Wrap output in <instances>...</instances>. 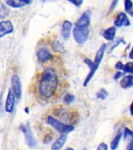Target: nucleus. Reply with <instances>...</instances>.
Returning <instances> with one entry per match:
<instances>
[{"mask_svg":"<svg viewBox=\"0 0 133 150\" xmlns=\"http://www.w3.org/2000/svg\"><path fill=\"white\" fill-rule=\"evenodd\" d=\"M58 84L57 74L52 68L45 69L39 83L40 95L42 98H50L55 93Z\"/></svg>","mask_w":133,"mask_h":150,"instance_id":"nucleus-1","label":"nucleus"},{"mask_svg":"<svg viewBox=\"0 0 133 150\" xmlns=\"http://www.w3.org/2000/svg\"><path fill=\"white\" fill-rule=\"evenodd\" d=\"M47 123L51 126L55 130L59 132L62 134H66L68 133H70L71 131L74 130V126L71 124H64L60 120L55 119V117L48 116L47 118Z\"/></svg>","mask_w":133,"mask_h":150,"instance_id":"nucleus-2","label":"nucleus"},{"mask_svg":"<svg viewBox=\"0 0 133 150\" xmlns=\"http://www.w3.org/2000/svg\"><path fill=\"white\" fill-rule=\"evenodd\" d=\"M89 35H90L89 26H75V28L73 29V37L77 44H85L88 39Z\"/></svg>","mask_w":133,"mask_h":150,"instance_id":"nucleus-3","label":"nucleus"},{"mask_svg":"<svg viewBox=\"0 0 133 150\" xmlns=\"http://www.w3.org/2000/svg\"><path fill=\"white\" fill-rule=\"evenodd\" d=\"M20 129L22 132L23 133L24 138H25L26 144L27 145L28 147L34 149L37 146V142L35 139L34 134L32 132L31 127L29 125V124H22L20 127Z\"/></svg>","mask_w":133,"mask_h":150,"instance_id":"nucleus-4","label":"nucleus"},{"mask_svg":"<svg viewBox=\"0 0 133 150\" xmlns=\"http://www.w3.org/2000/svg\"><path fill=\"white\" fill-rule=\"evenodd\" d=\"M84 62H85V63H86V65L88 66L89 69H90V72H89V74H87V76H86V77L85 78L83 82V86L86 87L89 84V83H90V81H91V79L93 78V76H94L96 71L97 70L98 67H99V66L100 65H98L97 63H96L94 61L91 60L89 58L85 59H84Z\"/></svg>","mask_w":133,"mask_h":150,"instance_id":"nucleus-5","label":"nucleus"},{"mask_svg":"<svg viewBox=\"0 0 133 150\" xmlns=\"http://www.w3.org/2000/svg\"><path fill=\"white\" fill-rule=\"evenodd\" d=\"M11 85L16 99H20L22 97V84L20 78L17 74H14L11 77Z\"/></svg>","mask_w":133,"mask_h":150,"instance_id":"nucleus-6","label":"nucleus"},{"mask_svg":"<svg viewBox=\"0 0 133 150\" xmlns=\"http://www.w3.org/2000/svg\"><path fill=\"white\" fill-rule=\"evenodd\" d=\"M15 98H16L13 91V89H9V91H8L6 99V103H5V110H6V112H9V113H12L13 112L14 105H15Z\"/></svg>","mask_w":133,"mask_h":150,"instance_id":"nucleus-7","label":"nucleus"},{"mask_svg":"<svg viewBox=\"0 0 133 150\" xmlns=\"http://www.w3.org/2000/svg\"><path fill=\"white\" fill-rule=\"evenodd\" d=\"M14 28L11 21H2L0 22V38L13 32Z\"/></svg>","mask_w":133,"mask_h":150,"instance_id":"nucleus-8","label":"nucleus"},{"mask_svg":"<svg viewBox=\"0 0 133 150\" xmlns=\"http://www.w3.org/2000/svg\"><path fill=\"white\" fill-rule=\"evenodd\" d=\"M37 57L40 63H46L48 61L51 60L53 56L48 49H41L37 51Z\"/></svg>","mask_w":133,"mask_h":150,"instance_id":"nucleus-9","label":"nucleus"},{"mask_svg":"<svg viewBox=\"0 0 133 150\" xmlns=\"http://www.w3.org/2000/svg\"><path fill=\"white\" fill-rule=\"evenodd\" d=\"M114 25L118 28H121V27H128L131 25L129 19L125 13H120L118 16H117V19L114 21Z\"/></svg>","mask_w":133,"mask_h":150,"instance_id":"nucleus-10","label":"nucleus"},{"mask_svg":"<svg viewBox=\"0 0 133 150\" xmlns=\"http://www.w3.org/2000/svg\"><path fill=\"white\" fill-rule=\"evenodd\" d=\"M72 23L69 21H65L63 22L62 26V36L64 39H68L71 34V30H72Z\"/></svg>","mask_w":133,"mask_h":150,"instance_id":"nucleus-11","label":"nucleus"},{"mask_svg":"<svg viewBox=\"0 0 133 150\" xmlns=\"http://www.w3.org/2000/svg\"><path fill=\"white\" fill-rule=\"evenodd\" d=\"M90 17H91V13L90 10L86 11L85 13H83L80 18L78 20L76 25H80V26H89L90 23Z\"/></svg>","mask_w":133,"mask_h":150,"instance_id":"nucleus-12","label":"nucleus"},{"mask_svg":"<svg viewBox=\"0 0 133 150\" xmlns=\"http://www.w3.org/2000/svg\"><path fill=\"white\" fill-rule=\"evenodd\" d=\"M67 140L66 134H62L51 145V150H61Z\"/></svg>","mask_w":133,"mask_h":150,"instance_id":"nucleus-13","label":"nucleus"},{"mask_svg":"<svg viewBox=\"0 0 133 150\" xmlns=\"http://www.w3.org/2000/svg\"><path fill=\"white\" fill-rule=\"evenodd\" d=\"M116 28L115 27H110L107 29L104 30L102 35L105 39L107 41H113L116 35Z\"/></svg>","mask_w":133,"mask_h":150,"instance_id":"nucleus-14","label":"nucleus"},{"mask_svg":"<svg viewBox=\"0 0 133 150\" xmlns=\"http://www.w3.org/2000/svg\"><path fill=\"white\" fill-rule=\"evenodd\" d=\"M106 49H107V45L103 44L99 48V49L97 52V53L95 55V58H94V62L96 63H97L98 65H100L101 61L103 59V57H104V52L106 51Z\"/></svg>","mask_w":133,"mask_h":150,"instance_id":"nucleus-15","label":"nucleus"},{"mask_svg":"<svg viewBox=\"0 0 133 150\" xmlns=\"http://www.w3.org/2000/svg\"><path fill=\"white\" fill-rule=\"evenodd\" d=\"M121 87L124 89L129 88L133 86V75H128L122 78L120 82Z\"/></svg>","mask_w":133,"mask_h":150,"instance_id":"nucleus-16","label":"nucleus"},{"mask_svg":"<svg viewBox=\"0 0 133 150\" xmlns=\"http://www.w3.org/2000/svg\"><path fill=\"white\" fill-rule=\"evenodd\" d=\"M123 137L125 141H126L128 144V148L133 145V131H131L128 127H125L123 131Z\"/></svg>","mask_w":133,"mask_h":150,"instance_id":"nucleus-17","label":"nucleus"},{"mask_svg":"<svg viewBox=\"0 0 133 150\" xmlns=\"http://www.w3.org/2000/svg\"><path fill=\"white\" fill-rule=\"evenodd\" d=\"M5 1L8 6L13 8H20L27 4L26 0H5Z\"/></svg>","mask_w":133,"mask_h":150,"instance_id":"nucleus-18","label":"nucleus"},{"mask_svg":"<svg viewBox=\"0 0 133 150\" xmlns=\"http://www.w3.org/2000/svg\"><path fill=\"white\" fill-rule=\"evenodd\" d=\"M122 132L121 131H119L118 133L117 134L116 136L114 137V139L112 140V142H111V150H116L117 148L118 147L119 143H120V141H121V138H122Z\"/></svg>","mask_w":133,"mask_h":150,"instance_id":"nucleus-19","label":"nucleus"},{"mask_svg":"<svg viewBox=\"0 0 133 150\" xmlns=\"http://www.w3.org/2000/svg\"><path fill=\"white\" fill-rule=\"evenodd\" d=\"M108 96V91L105 90L104 88H101L100 91L97 93V98L100 99V100H104Z\"/></svg>","mask_w":133,"mask_h":150,"instance_id":"nucleus-20","label":"nucleus"},{"mask_svg":"<svg viewBox=\"0 0 133 150\" xmlns=\"http://www.w3.org/2000/svg\"><path fill=\"white\" fill-rule=\"evenodd\" d=\"M123 72L133 74V62H128L124 65Z\"/></svg>","mask_w":133,"mask_h":150,"instance_id":"nucleus-21","label":"nucleus"},{"mask_svg":"<svg viewBox=\"0 0 133 150\" xmlns=\"http://www.w3.org/2000/svg\"><path fill=\"white\" fill-rule=\"evenodd\" d=\"M125 3V9L127 13H130L133 8V2L132 0H124Z\"/></svg>","mask_w":133,"mask_h":150,"instance_id":"nucleus-22","label":"nucleus"},{"mask_svg":"<svg viewBox=\"0 0 133 150\" xmlns=\"http://www.w3.org/2000/svg\"><path fill=\"white\" fill-rule=\"evenodd\" d=\"M63 100H64V102H65V103L70 104V103H72L74 102L75 96L74 95H72V94H66V95L64 96Z\"/></svg>","mask_w":133,"mask_h":150,"instance_id":"nucleus-23","label":"nucleus"},{"mask_svg":"<svg viewBox=\"0 0 133 150\" xmlns=\"http://www.w3.org/2000/svg\"><path fill=\"white\" fill-rule=\"evenodd\" d=\"M52 47H53V49H55V51L62 52L63 50H64L62 45L59 42H58V41H55V42H53V44H52Z\"/></svg>","mask_w":133,"mask_h":150,"instance_id":"nucleus-24","label":"nucleus"},{"mask_svg":"<svg viewBox=\"0 0 133 150\" xmlns=\"http://www.w3.org/2000/svg\"><path fill=\"white\" fill-rule=\"evenodd\" d=\"M121 43H123V44H125V41L122 38H118V39L114 42V43L113 45H112L109 48V52L112 51L113 49L115 48L116 46H118L119 44H121Z\"/></svg>","mask_w":133,"mask_h":150,"instance_id":"nucleus-25","label":"nucleus"},{"mask_svg":"<svg viewBox=\"0 0 133 150\" xmlns=\"http://www.w3.org/2000/svg\"><path fill=\"white\" fill-rule=\"evenodd\" d=\"M68 1L70 2H72V4L75 5V6L77 7L80 6L83 4V0H68Z\"/></svg>","mask_w":133,"mask_h":150,"instance_id":"nucleus-26","label":"nucleus"},{"mask_svg":"<svg viewBox=\"0 0 133 150\" xmlns=\"http://www.w3.org/2000/svg\"><path fill=\"white\" fill-rule=\"evenodd\" d=\"M107 149H108V147H107V144H105L104 142H101L97 146V150H107Z\"/></svg>","mask_w":133,"mask_h":150,"instance_id":"nucleus-27","label":"nucleus"},{"mask_svg":"<svg viewBox=\"0 0 133 150\" xmlns=\"http://www.w3.org/2000/svg\"><path fill=\"white\" fill-rule=\"evenodd\" d=\"M123 67H124V64L121 63V61H118V62H117L116 64H115V68H116L117 70H123Z\"/></svg>","mask_w":133,"mask_h":150,"instance_id":"nucleus-28","label":"nucleus"},{"mask_svg":"<svg viewBox=\"0 0 133 150\" xmlns=\"http://www.w3.org/2000/svg\"><path fill=\"white\" fill-rule=\"evenodd\" d=\"M124 74H125V72H120V71H118V72L116 73V74H115V75H114V80L119 79V78L122 77Z\"/></svg>","mask_w":133,"mask_h":150,"instance_id":"nucleus-29","label":"nucleus"},{"mask_svg":"<svg viewBox=\"0 0 133 150\" xmlns=\"http://www.w3.org/2000/svg\"><path fill=\"white\" fill-rule=\"evenodd\" d=\"M118 2V0H114L113 2H112L111 5V7H110V11H111L113 9L115 8V6H117V3Z\"/></svg>","mask_w":133,"mask_h":150,"instance_id":"nucleus-30","label":"nucleus"},{"mask_svg":"<svg viewBox=\"0 0 133 150\" xmlns=\"http://www.w3.org/2000/svg\"><path fill=\"white\" fill-rule=\"evenodd\" d=\"M129 58L133 60V47L132 48V49H131L130 52H129Z\"/></svg>","mask_w":133,"mask_h":150,"instance_id":"nucleus-31","label":"nucleus"},{"mask_svg":"<svg viewBox=\"0 0 133 150\" xmlns=\"http://www.w3.org/2000/svg\"><path fill=\"white\" fill-rule=\"evenodd\" d=\"M130 113L132 116H133V102L131 103L130 105Z\"/></svg>","mask_w":133,"mask_h":150,"instance_id":"nucleus-32","label":"nucleus"},{"mask_svg":"<svg viewBox=\"0 0 133 150\" xmlns=\"http://www.w3.org/2000/svg\"><path fill=\"white\" fill-rule=\"evenodd\" d=\"M65 150H75L74 149H72V148H67V149H65Z\"/></svg>","mask_w":133,"mask_h":150,"instance_id":"nucleus-33","label":"nucleus"},{"mask_svg":"<svg viewBox=\"0 0 133 150\" xmlns=\"http://www.w3.org/2000/svg\"><path fill=\"white\" fill-rule=\"evenodd\" d=\"M31 1H32V0H26V2H27V4L30 3V2H31Z\"/></svg>","mask_w":133,"mask_h":150,"instance_id":"nucleus-34","label":"nucleus"},{"mask_svg":"<svg viewBox=\"0 0 133 150\" xmlns=\"http://www.w3.org/2000/svg\"><path fill=\"white\" fill-rule=\"evenodd\" d=\"M128 150H133V145L132 146H130L129 148H128Z\"/></svg>","mask_w":133,"mask_h":150,"instance_id":"nucleus-35","label":"nucleus"},{"mask_svg":"<svg viewBox=\"0 0 133 150\" xmlns=\"http://www.w3.org/2000/svg\"><path fill=\"white\" fill-rule=\"evenodd\" d=\"M129 14L131 15V16H132V17H133V10H132V11H131L130 13H129Z\"/></svg>","mask_w":133,"mask_h":150,"instance_id":"nucleus-36","label":"nucleus"},{"mask_svg":"<svg viewBox=\"0 0 133 150\" xmlns=\"http://www.w3.org/2000/svg\"><path fill=\"white\" fill-rule=\"evenodd\" d=\"M83 150H87V149H83Z\"/></svg>","mask_w":133,"mask_h":150,"instance_id":"nucleus-37","label":"nucleus"}]
</instances>
